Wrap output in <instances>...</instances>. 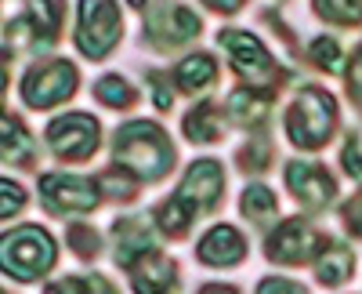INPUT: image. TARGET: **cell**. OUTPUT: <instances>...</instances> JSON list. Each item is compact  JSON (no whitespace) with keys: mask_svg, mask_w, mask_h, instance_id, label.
<instances>
[{"mask_svg":"<svg viewBox=\"0 0 362 294\" xmlns=\"http://www.w3.org/2000/svg\"><path fill=\"white\" fill-rule=\"evenodd\" d=\"M221 189H225L221 164H214V160L192 164L189 174H185V182H181V189H177L167 203H160V211H156L160 229L170 232V237H181V232L192 225L196 215H203V211L214 208L218 196H221Z\"/></svg>","mask_w":362,"mask_h":294,"instance_id":"obj_1","label":"cell"},{"mask_svg":"<svg viewBox=\"0 0 362 294\" xmlns=\"http://www.w3.org/2000/svg\"><path fill=\"white\" fill-rule=\"evenodd\" d=\"M116 164L131 171L134 179H163L174 164V149L167 135L148 124V120H138V124H127L124 131L116 135Z\"/></svg>","mask_w":362,"mask_h":294,"instance_id":"obj_2","label":"cell"},{"mask_svg":"<svg viewBox=\"0 0 362 294\" xmlns=\"http://www.w3.org/2000/svg\"><path fill=\"white\" fill-rule=\"evenodd\" d=\"M334 124H337V102L326 91H319V87H305L286 113V131L300 149L322 145L334 135Z\"/></svg>","mask_w":362,"mask_h":294,"instance_id":"obj_3","label":"cell"},{"mask_svg":"<svg viewBox=\"0 0 362 294\" xmlns=\"http://www.w3.org/2000/svg\"><path fill=\"white\" fill-rule=\"evenodd\" d=\"M54 261V240L40 225H25L4 240V269L18 280H33Z\"/></svg>","mask_w":362,"mask_h":294,"instance_id":"obj_4","label":"cell"},{"mask_svg":"<svg viewBox=\"0 0 362 294\" xmlns=\"http://www.w3.org/2000/svg\"><path fill=\"white\" fill-rule=\"evenodd\" d=\"M119 37V11L112 0H80L76 47L87 58H102Z\"/></svg>","mask_w":362,"mask_h":294,"instance_id":"obj_5","label":"cell"},{"mask_svg":"<svg viewBox=\"0 0 362 294\" xmlns=\"http://www.w3.org/2000/svg\"><path fill=\"white\" fill-rule=\"evenodd\" d=\"M47 142L62 160H87L98 149V124H95V116H87V113L58 116L47 128Z\"/></svg>","mask_w":362,"mask_h":294,"instance_id":"obj_6","label":"cell"},{"mask_svg":"<svg viewBox=\"0 0 362 294\" xmlns=\"http://www.w3.org/2000/svg\"><path fill=\"white\" fill-rule=\"evenodd\" d=\"M221 47H228L232 55V66L243 73L250 84H276L279 69L272 62V55L264 51L261 40H254L250 33H239V29H221Z\"/></svg>","mask_w":362,"mask_h":294,"instance_id":"obj_7","label":"cell"},{"mask_svg":"<svg viewBox=\"0 0 362 294\" xmlns=\"http://www.w3.org/2000/svg\"><path fill=\"white\" fill-rule=\"evenodd\" d=\"M76 91V69L69 62H47V66H37L22 80V98L33 106V109H44V106H54V102H66L69 95Z\"/></svg>","mask_w":362,"mask_h":294,"instance_id":"obj_8","label":"cell"},{"mask_svg":"<svg viewBox=\"0 0 362 294\" xmlns=\"http://www.w3.org/2000/svg\"><path fill=\"white\" fill-rule=\"evenodd\" d=\"M315 251H319V232H315L308 222H300V218L283 222V225L268 237V258H272V261L300 266V261H308Z\"/></svg>","mask_w":362,"mask_h":294,"instance_id":"obj_9","label":"cell"},{"mask_svg":"<svg viewBox=\"0 0 362 294\" xmlns=\"http://www.w3.org/2000/svg\"><path fill=\"white\" fill-rule=\"evenodd\" d=\"M40 193H44V203L51 211H90L98 208V189L95 182L87 179H76V174H47L40 182Z\"/></svg>","mask_w":362,"mask_h":294,"instance_id":"obj_10","label":"cell"},{"mask_svg":"<svg viewBox=\"0 0 362 294\" xmlns=\"http://www.w3.org/2000/svg\"><path fill=\"white\" fill-rule=\"evenodd\" d=\"M286 186L300 203H308V208H326V203L334 200V179H329L319 164H290L286 167Z\"/></svg>","mask_w":362,"mask_h":294,"instance_id":"obj_11","label":"cell"},{"mask_svg":"<svg viewBox=\"0 0 362 294\" xmlns=\"http://www.w3.org/2000/svg\"><path fill=\"white\" fill-rule=\"evenodd\" d=\"M199 33V18L189 8H160L153 18H148V37H153L160 47H174V44H185L189 37Z\"/></svg>","mask_w":362,"mask_h":294,"instance_id":"obj_12","label":"cell"},{"mask_svg":"<svg viewBox=\"0 0 362 294\" xmlns=\"http://www.w3.org/2000/svg\"><path fill=\"white\" fill-rule=\"evenodd\" d=\"M134 290L138 294H174L177 280H174V266L160 254V251H145L134 266Z\"/></svg>","mask_w":362,"mask_h":294,"instance_id":"obj_13","label":"cell"},{"mask_svg":"<svg viewBox=\"0 0 362 294\" xmlns=\"http://www.w3.org/2000/svg\"><path fill=\"white\" fill-rule=\"evenodd\" d=\"M243 254H247V244H243V237H239L232 225L210 229L203 237V244H199V258L206 261V266H235Z\"/></svg>","mask_w":362,"mask_h":294,"instance_id":"obj_14","label":"cell"},{"mask_svg":"<svg viewBox=\"0 0 362 294\" xmlns=\"http://www.w3.org/2000/svg\"><path fill=\"white\" fill-rule=\"evenodd\" d=\"M58 26H62V0H29L25 29L40 44H47V40L58 37Z\"/></svg>","mask_w":362,"mask_h":294,"instance_id":"obj_15","label":"cell"},{"mask_svg":"<svg viewBox=\"0 0 362 294\" xmlns=\"http://www.w3.org/2000/svg\"><path fill=\"white\" fill-rule=\"evenodd\" d=\"M351 251L348 247H341V244H326V251L315 258V273H319V280L326 283V287H334V283H341V280H348L351 276Z\"/></svg>","mask_w":362,"mask_h":294,"instance_id":"obj_16","label":"cell"},{"mask_svg":"<svg viewBox=\"0 0 362 294\" xmlns=\"http://www.w3.org/2000/svg\"><path fill=\"white\" fill-rule=\"evenodd\" d=\"M218 77V66L210 55H189L185 62L177 66V84L185 87V91H206L210 84Z\"/></svg>","mask_w":362,"mask_h":294,"instance_id":"obj_17","label":"cell"},{"mask_svg":"<svg viewBox=\"0 0 362 294\" xmlns=\"http://www.w3.org/2000/svg\"><path fill=\"white\" fill-rule=\"evenodd\" d=\"M228 116L235 124H243V128H254V124H261L268 116V98L254 95V91H235L228 98Z\"/></svg>","mask_w":362,"mask_h":294,"instance_id":"obj_18","label":"cell"},{"mask_svg":"<svg viewBox=\"0 0 362 294\" xmlns=\"http://www.w3.org/2000/svg\"><path fill=\"white\" fill-rule=\"evenodd\" d=\"M185 135L192 138V142H214L218 135H221V120H218V109L210 106V102H203V106H196L189 116H185Z\"/></svg>","mask_w":362,"mask_h":294,"instance_id":"obj_19","label":"cell"},{"mask_svg":"<svg viewBox=\"0 0 362 294\" xmlns=\"http://www.w3.org/2000/svg\"><path fill=\"white\" fill-rule=\"evenodd\" d=\"M95 95L105 102V106H116V109H127L134 102V87L124 80V77H102L98 87H95Z\"/></svg>","mask_w":362,"mask_h":294,"instance_id":"obj_20","label":"cell"},{"mask_svg":"<svg viewBox=\"0 0 362 294\" xmlns=\"http://www.w3.org/2000/svg\"><path fill=\"white\" fill-rule=\"evenodd\" d=\"M243 215L250 222H268L272 215H276V196H272L264 186H250L243 193Z\"/></svg>","mask_w":362,"mask_h":294,"instance_id":"obj_21","label":"cell"},{"mask_svg":"<svg viewBox=\"0 0 362 294\" xmlns=\"http://www.w3.org/2000/svg\"><path fill=\"white\" fill-rule=\"evenodd\" d=\"M315 11L329 22L355 26V22H362V0H315Z\"/></svg>","mask_w":362,"mask_h":294,"instance_id":"obj_22","label":"cell"},{"mask_svg":"<svg viewBox=\"0 0 362 294\" xmlns=\"http://www.w3.org/2000/svg\"><path fill=\"white\" fill-rule=\"evenodd\" d=\"M4 157L15 164V160H29L33 157V145H29V135L18 128L15 116H8L4 120Z\"/></svg>","mask_w":362,"mask_h":294,"instance_id":"obj_23","label":"cell"},{"mask_svg":"<svg viewBox=\"0 0 362 294\" xmlns=\"http://www.w3.org/2000/svg\"><path fill=\"white\" fill-rule=\"evenodd\" d=\"M312 58H315L322 69H329V73H341V66H344L337 40H329V37H319V40L312 44Z\"/></svg>","mask_w":362,"mask_h":294,"instance_id":"obj_24","label":"cell"},{"mask_svg":"<svg viewBox=\"0 0 362 294\" xmlns=\"http://www.w3.org/2000/svg\"><path fill=\"white\" fill-rule=\"evenodd\" d=\"M69 244H73L76 254L95 258V254H98V232L87 229V225H73V229H69Z\"/></svg>","mask_w":362,"mask_h":294,"instance_id":"obj_25","label":"cell"},{"mask_svg":"<svg viewBox=\"0 0 362 294\" xmlns=\"http://www.w3.org/2000/svg\"><path fill=\"white\" fill-rule=\"evenodd\" d=\"M268 153H272V149H268L264 142H250L247 149L239 153V164H243L247 171H264V167H268Z\"/></svg>","mask_w":362,"mask_h":294,"instance_id":"obj_26","label":"cell"},{"mask_svg":"<svg viewBox=\"0 0 362 294\" xmlns=\"http://www.w3.org/2000/svg\"><path fill=\"white\" fill-rule=\"evenodd\" d=\"M44 294H98V290H95V276H90V280H76V276H69V280L51 283Z\"/></svg>","mask_w":362,"mask_h":294,"instance_id":"obj_27","label":"cell"},{"mask_svg":"<svg viewBox=\"0 0 362 294\" xmlns=\"http://www.w3.org/2000/svg\"><path fill=\"white\" fill-rule=\"evenodd\" d=\"M341 160H344V167L355 174V179H362V135H351V138H348Z\"/></svg>","mask_w":362,"mask_h":294,"instance_id":"obj_28","label":"cell"},{"mask_svg":"<svg viewBox=\"0 0 362 294\" xmlns=\"http://www.w3.org/2000/svg\"><path fill=\"white\" fill-rule=\"evenodd\" d=\"M257 294H308L300 283H290V280H264Z\"/></svg>","mask_w":362,"mask_h":294,"instance_id":"obj_29","label":"cell"},{"mask_svg":"<svg viewBox=\"0 0 362 294\" xmlns=\"http://www.w3.org/2000/svg\"><path fill=\"white\" fill-rule=\"evenodd\" d=\"M344 222L351 225V232H358V237H362V193L344 203Z\"/></svg>","mask_w":362,"mask_h":294,"instance_id":"obj_30","label":"cell"},{"mask_svg":"<svg viewBox=\"0 0 362 294\" xmlns=\"http://www.w3.org/2000/svg\"><path fill=\"white\" fill-rule=\"evenodd\" d=\"M348 87H351V95L362 102V47L355 51L351 58V69H348Z\"/></svg>","mask_w":362,"mask_h":294,"instance_id":"obj_31","label":"cell"},{"mask_svg":"<svg viewBox=\"0 0 362 294\" xmlns=\"http://www.w3.org/2000/svg\"><path fill=\"white\" fill-rule=\"evenodd\" d=\"M18 203H25V193L15 182H4V218H11L18 211Z\"/></svg>","mask_w":362,"mask_h":294,"instance_id":"obj_32","label":"cell"},{"mask_svg":"<svg viewBox=\"0 0 362 294\" xmlns=\"http://www.w3.org/2000/svg\"><path fill=\"white\" fill-rule=\"evenodd\" d=\"M153 91H156V106H160V109H170L174 95H170V87L163 84V77H153Z\"/></svg>","mask_w":362,"mask_h":294,"instance_id":"obj_33","label":"cell"},{"mask_svg":"<svg viewBox=\"0 0 362 294\" xmlns=\"http://www.w3.org/2000/svg\"><path fill=\"white\" fill-rule=\"evenodd\" d=\"M203 4H210L214 11H235V8H243V0H203Z\"/></svg>","mask_w":362,"mask_h":294,"instance_id":"obj_34","label":"cell"},{"mask_svg":"<svg viewBox=\"0 0 362 294\" xmlns=\"http://www.w3.org/2000/svg\"><path fill=\"white\" fill-rule=\"evenodd\" d=\"M199 294H235L232 287H221V283H214V287H203Z\"/></svg>","mask_w":362,"mask_h":294,"instance_id":"obj_35","label":"cell"}]
</instances>
